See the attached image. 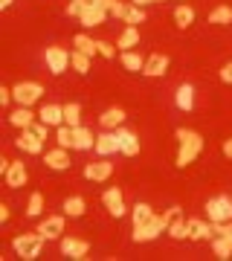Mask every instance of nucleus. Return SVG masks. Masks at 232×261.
Returning <instances> with one entry per match:
<instances>
[{
	"label": "nucleus",
	"mask_w": 232,
	"mask_h": 261,
	"mask_svg": "<svg viewBox=\"0 0 232 261\" xmlns=\"http://www.w3.org/2000/svg\"><path fill=\"white\" fill-rule=\"evenodd\" d=\"M87 252H90V244L84 238H61V255L82 261V258H87Z\"/></svg>",
	"instance_id": "nucleus-12"
},
{
	"label": "nucleus",
	"mask_w": 232,
	"mask_h": 261,
	"mask_svg": "<svg viewBox=\"0 0 232 261\" xmlns=\"http://www.w3.org/2000/svg\"><path fill=\"white\" fill-rule=\"evenodd\" d=\"M177 140H180V151H177V166L186 168V166H192L197 157H200V151H203V137L197 134V130L192 128H177L174 134Z\"/></svg>",
	"instance_id": "nucleus-2"
},
{
	"label": "nucleus",
	"mask_w": 232,
	"mask_h": 261,
	"mask_svg": "<svg viewBox=\"0 0 232 261\" xmlns=\"http://www.w3.org/2000/svg\"><path fill=\"white\" fill-rule=\"evenodd\" d=\"M9 122L15 125V128L27 130V128H32V125H35V113L29 111V108H23V105H18V108L9 113Z\"/></svg>",
	"instance_id": "nucleus-22"
},
{
	"label": "nucleus",
	"mask_w": 232,
	"mask_h": 261,
	"mask_svg": "<svg viewBox=\"0 0 232 261\" xmlns=\"http://www.w3.org/2000/svg\"><path fill=\"white\" fill-rule=\"evenodd\" d=\"M131 3H134V6H142V9H145L148 3H154V0H131Z\"/></svg>",
	"instance_id": "nucleus-47"
},
{
	"label": "nucleus",
	"mask_w": 232,
	"mask_h": 261,
	"mask_svg": "<svg viewBox=\"0 0 232 261\" xmlns=\"http://www.w3.org/2000/svg\"><path fill=\"white\" fill-rule=\"evenodd\" d=\"M174 215H180V206H171V209H166L163 215H154L151 221H145V224H137L134 226V241L137 244H148V241H154V238H160V235L168 229V224H171V218Z\"/></svg>",
	"instance_id": "nucleus-1"
},
{
	"label": "nucleus",
	"mask_w": 232,
	"mask_h": 261,
	"mask_svg": "<svg viewBox=\"0 0 232 261\" xmlns=\"http://www.w3.org/2000/svg\"><path fill=\"white\" fill-rule=\"evenodd\" d=\"M174 23L180 29H189L192 23H195V9H192L189 3H180V6L174 9Z\"/></svg>",
	"instance_id": "nucleus-27"
},
{
	"label": "nucleus",
	"mask_w": 232,
	"mask_h": 261,
	"mask_svg": "<svg viewBox=\"0 0 232 261\" xmlns=\"http://www.w3.org/2000/svg\"><path fill=\"white\" fill-rule=\"evenodd\" d=\"M12 99H15V93H12V87H0V105H9Z\"/></svg>",
	"instance_id": "nucleus-43"
},
{
	"label": "nucleus",
	"mask_w": 232,
	"mask_h": 261,
	"mask_svg": "<svg viewBox=\"0 0 232 261\" xmlns=\"http://www.w3.org/2000/svg\"><path fill=\"white\" fill-rule=\"evenodd\" d=\"M90 61H93V58L84 56V53H79V49H73V56H70V67H73L79 75L90 73Z\"/></svg>",
	"instance_id": "nucleus-32"
},
{
	"label": "nucleus",
	"mask_w": 232,
	"mask_h": 261,
	"mask_svg": "<svg viewBox=\"0 0 232 261\" xmlns=\"http://www.w3.org/2000/svg\"><path fill=\"white\" fill-rule=\"evenodd\" d=\"M125 23H128V27H139V23H145V9H142V6H134V3H131L128 15H125Z\"/></svg>",
	"instance_id": "nucleus-37"
},
{
	"label": "nucleus",
	"mask_w": 232,
	"mask_h": 261,
	"mask_svg": "<svg viewBox=\"0 0 232 261\" xmlns=\"http://www.w3.org/2000/svg\"><path fill=\"white\" fill-rule=\"evenodd\" d=\"M96 47H99V56L116 58V47H113V44H108V41H96Z\"/></svg>",
	"instance_id": "nucleus-39"
},
{
	"label": "nucleus",
	"mask_w": 232,
	"mask_h": 261,
	"mask_svg": "<svg viewBox=\"0 0 232 261\" xmlns=\"http://www.w3.org/2000/svg\"><path fill=\"white\" fill-rule=\"evenodd\" d=\"M166 232L171 235L174 241H183V238H186V218H183V212L171 218V224H168V229H166Z\"/></svg>",
	"instance_id": "nucleus-34"
},
{
	"label": "nucleus",
	"mask_w": 232,
	"mask_h": 261,
	"mask_svg": "<svg viewBox=\"0 0 232 261\" xmlns=\"http://www.w3.org/2000/svg\"><path fill=\"white\" fill-rule=\"evenodd\" d=\"M3 177H6V186H9V189H20V186H27L29 171H27V166H23V163H18V160H12L9 171H6Z\"/></svg>",
	"instance_id": "nucleus-19"
},
{
	"label": "nucleus",
	"mask_w": 232,
	"mask_h": 261,
	"mask_svg": "<svg viewBox=\"0 0 232 261\" xmlns=\"http://www.w3.org/2000/svg\"><path fill=\"white\" fill-rule=\"evenodd\" d=\"M12 3H15V0H0V9H9Z\"/></svg>",
	"instance_id": "nucleus-48"
},
{
	"label": "nucleus",
	"mask_w": 232,
	"mask_h": 261,
	"mask_svg": "<svg viewBox=\"0 0 232 261\" xmlns=\"http://www.w3.org/2000/svg\"><path fill=\"white\" fill-rule=\"evenodd\" d=\"M218 75H221L223 84H232V61H226V64L221 67V73H218Z\"/></svg>",
	"instance_id": "nucleus-41"
},
{
	"label": "nucleus",
	"mask_w": 232,
	"mask_h": 261,
	"mask_svg": "<svg viewBox=\"0 0 232 261\" xmlns=\"http://www.w3.org/2000/svg\"><path fill=\"white\" fill-rule=\"evenodd\" d=\"M90 3H96V0H90Z\"/></svg>",
	"instance_id": "nucleus-50"
},
{
	"label": "nucleus",
	"mask_w": 232,
	"mask_h": 261,
	"mask_svg": "<svg viewBox=\"0 0 232 261\" xmlns=\"http://www.w3.org/2000/svg\"><path fill=\"white\" fill-rule=\"evenodd\" d=\"M174 102H177V108H180V111H192V108H195V87H192V84H180V87H177V93H174Z\"/></svg>",
	"instance_id": "nucleus-23"
},
{
	"label": "nucleus",
	"mask_w": 232,
	"mask_h": 261,
	"mask_svg": "<svg viewBox=\"0 0 232 261\" xmlns=\"http://www.w3.org/2000/svg\"><path fill=\"white\" fill-rule=\"evenodd\" d=\"M108 15H111V12H108V9H102L99 3H90V6H87V9L82 12V18H79V23H82L84 29L102 27L105 20H108Z\"/></svg>",
	"instance_id": "nucleus-14"
},
{
	"label": "nucleus",
	"mask_w": 232,
	"mask_h": 261,
	"mask_svg": "<svg viewBox=\"0 0 232 261\" xmlns=\"http://www.w3.org/2000/svg\"><path fill=\"white\" fill-rule=\"evenodd\" d=\"M154 3H163V0H154Z\"/></svg>",
	"instance_id": "nucleus-49"
},
{
	"label": "nucleus",
	"mask_w": 232,
	"mask_h": 261,
	"mask_svg": "<svg viewBox=\"0 0 232 261\" xmlns=\"http://www.w3.org/2000/svg\"><path fill=\"white\" fill-rule=\"evenodd\" d=\"M38 119L49 125V128H61L64 125V105H44L41 113H38Z\"/></svg>",
	"instance_id": "nucleus-18"
},
{
	"label": "nucleus",
	"mask_w": 232,
	"mask_h": 261,
	"mask_svg": "<svg viewBox=\"0 0 232 261\" xmlns=\"http://www.w3.org/2000/svg\"><path fill=\"white\" fill-rule=\"evenodd\" d=\"M61 212H64L67 218H82V215L87 212V200H84L82 195L67 197V200H64V206H61Z\"/></svg>",
	"instance_id": "nucleus-25"
},
{
	"label": "nucleus",
	"mask_w": 232,
	"mask_h": 261,
	"mask_svg": "<svg viewBox=\"0 0 232 261\" xmlns=\"http://www.w3.org/2000/svg\"><path fill=\"white\" fill-rule=\"evenodd\" d=\"M168 64H171V58L163 56V53H154V56L145 58V67H142V75H148V79H163L168 73Z\"/></svg>",
	"instance_id": "nucleus-9"
},
{
	"label": "nucleus",
	"mask_w": 232,
	"mask_h": 261,
	"mask_svg": "<svg viewBox=\"0 0 232 261\" xmlns=\"http://www.w3.org/2000/svg\"><path fill=\"white\" fill-rule=\"evenodd\" d=\"M44 163H46V168H53V171H67L70 168V151L67 148H49L44 154Z\"/></svg>",
	"instance_id": "nucleus-17"
},
{
	"label": "nucleus",
	"mask_w": 232,
	"mask_h": 261,
	"mask_svg": "<svg viewBox=\"0 0 232 261\" xmlns=\"http://www.w3.org/2000/svg\"><path fill=\"white\" fill-rule=\"evenodd\" d=\"M206 215H209V224H223L232 221V197L229 195H218L206 200Z\"/></svg>",
	"instance_id": "nucleus-4"
},
{
	"label": "nucleus",
	"mask_w": 232,
	"mask_h": 261,
	"mask_svg": "<svg viewBox=\"0 0 232 261\" xmlns=\"http://www.w3.org/2000/svg\"><path fill=\"white\" fill-rule=\"evenodd\" d=\"M6 221H9V206L0 203V224H6Z\"/></svg>",
	"instance_id": "nucleus-45"
},
{
	"label": "nucleus",
	"mask_w": 232,
	"mask_h": 261,
	"mask_svg": "<svg viewBox=\"0 0 232 261\" xmlns=\"http://www.w3.org/2000/svg\"><path fill=\"white\" fill-rule=\"evenodd\" d=\"M119 61H122V67L128 70V73H142V67H145V58L139 56L137 49H125L119 56Z\"/></svg>",
	"instance_id": "nucleus-26"
},
{
	"label": "nucleus",
	"mask_w": 232,
	"mask_h": 261,
	"mask_svg": "<svg viewBox=\"0 0 232 261\" xmlns=\"http://www.w3.org/2000/svg\"><path fill=\"white\" fill-rule=\"evenodd\" d=\"M154 218V209H151V203H137L134 209H131V221H134V226L137 224H145V221H151Z\"/></svg>",
	"instance_id": "nucleus-33"
},
{
	"label": "nucleus",
	"mask_w": 232,
	"mask_h": 261,
	"mask_svg": "<svg viewBox=\"0 0 232 261\" xmlns=\"http://www.w3.org/2000/svg\"><path fill=\"white\" fill-rule=\"evenodd\" d=\"M64 125H70V128H79L82 125V105L79 102L64 105Z\"/></svg>",
	"instance_id": "nucleus-31"
},
{
	"label": "nucleus",
	"mask_w": 232,
	"mask_h": 261,
	"mask_svg": "<svg viewBox=\"0 0 232 261\" xmlns=\"http://www.w3.org/2000/svg\"><path fill=\"white\" fill-rule=\"evenodd\" d=\"M87 6H90V0H70V3H67V15H70V18H82V12L87 9Z\"/></svg>",
	"instance_id": "nucleus-38"
},
{
	"label": "nucleus",
	"mask_w": 232,
	"mask_h": 261,
	"mask_svg": "<svg viewBox=\"0 0 232 261\" xmlns=\"http://www.w3.org/2000/svg\"><path fill=\"white\" fill-rule=\"evenodd\" d=\"M116 47L125 53V49H134L139 47V29L137 27H125V32L119 35V41H116Z\"/></svg>",
	"instance_id": "nucleus-28"
},
{
	"label": "nucleus",
	"mask_w": 232,
	"mask_h": 261,
	"mask_svg": "<svg viewBox=\"0 0 232 261\" xmlns=\"http://www.w3.org/2000/svg\"><path fill=\"white\" fill-rule=\"evenodd\" d=\"M96 3H99V6H102V9H108V12H111L113 6H116V3H119V0H96Z\"/></svg>",
	"instance_id": "nucleus-46"
},
{
	"label": "nucleus",
	"mask_w": 232,
	"mask_h": 261,
	"mask_svg": "<svg viewBox=\"0 0 232 261\" xmlns=\"http://www.w3.org/2000/svg\"><path fill=\"white\" fill-rule=\"evenodd\" d=\"M32 130H35L41 140H46V137H49V125H44V122H35V125H32Z\"/></svg>",
	"instance_id": "nucleus-42"
},
{
	"label": "nucleus",
	"mask_w": 232,
	"mask_h": 261,
	"mask_svg": "<svg viewBox=\"0 0 232 261\" xmlns=\"http://www.w3.org/2000/svg\"><path fill=\"white\" fill-rule=\"evenodd\" d=\"M44 244H46V238L35 229V232L18 235V238L12 241V250H15V255H20L23 261H35L38 255H41V250H44Z\"/></svg>",
	"instance_id": "nucleus-3"
},
{
	"label": "nucleus",
	"mask_w": 232,
	"mask_h": 261,
	"mask_svg": "<svg viewBox=\"0 0 232 261\" xmlns=\"http://www.w3.org/2000/svg\"><path fill=\"white\" fill-rule=\"evenodd\" d=\"M15 145H18L23 154H44V140H41L32 128L20 130V137L15 140Z\"/></svg>",
	"instance_id": "nucleus-11"
},
{
	"label": "nucleus",
	"mask_w": 232,
	"mask_h": 261,
	"mask_svg": "<svg viewBox=\"0 0 232 261\" xmlns=\"http://www.w3.org/2000/svg\"><path fill=\"white\" fill-rule=\"evenodd\" d=\"M70 49H64V47H46V53H44V61H46V70L53 75H61V73H67V67H70Z\"/></svg>",
	"instance_id": "nucleus-5"
},
{
	"label": "nucleus",
	"mask_w": 232,
	"mask_h": 261,
	"mask_svg": "<svg viewBox=\"0 0 232 261\" xmlns=\"http://www.w3.org/2000/svg\"><path fill=\"white\" fill-rule=\"evenodd\" d=\"M221 151H223V157H226V160H232V137H229V140H223Z\"/></svg>",
	"instance_id": "nucleus-44"
},
{
	"label": "nucleus",
	"mask_w": 232,
	"mask_h": 261,
	"mask_svg": "<svg viewBox=\"0 0 232 261\" xmlns=\"http://www.w3.org/2000/svg\"><path fill=\"white\" fill-rule=\"evenodd\" d=\"M125 119H128V113L122 111V108H108V111L99 116V125H102L105 130H116V128H122Z\"/></svg>",
	"instance_id": "nucleus-21"
},
{
	"label": "nucleus",
	"mask_w": 232,
	"mask_h": 261,
	"mask_svg": "<svg viewBox=\"0 0 232 261\" xmlns=\"http://www.w3.org/2000/svg\"><path fill=\"white\" fill-rule=\"evenodd\" d=\"M96 154L99 157H111V154H119V137H116V130H102V134H96Z\"/></svg>",
	"instance_id": "nucleus-10"
},
{
	"label": "nucleus",
	"mask_w": 232,
	"mask_h": 261,
	"mask_svg": "<svg viewBox=\"0 0 232 261\" xmlns=\"http://www.w3.org/2000/svg\"><path fill=\"white\" fill-rule=\"evenodd\" d=\"M56 142L61 145V148H73V128L70 125H61V128H56Z\"/></svg>",
	"instance_id": "nucleus-36"
},
{
	"label": "nucleus",
	"mask_w": 232,
	"mask_h": 261,
	"mask_svg": "<svg viewBox=\"0 0 232 261\" xmlns=\"http://www.w3.org/2000/svg\"><path fill=\"white\" fill-rule=\"evenodd\" d=\"M73 47L79 49V53H84V56H96V53H99V47H96V41H93L90 35H84V32H79V35L73 38Z\"/></svg>",
	"instance_id": "nucleus-29"
},
{
	"label": "nucleus",
	"mask_w": 232,
	"mask_h": 261,
	"mask_svg": "<svg viewBox=\"0 0 232 261\" xmlns=\"http://www.w3.org/2000/svg\"><path fill=\"white\" fill-rule=\"evenodd\" d=\"M64 221H67V215H46L44 221L38 224V232L44 235L46 241H61L64 238Z\"/></svg>",
	"instance_id": "nucleus-7"
},
{
	"label": "nucleus",
	"mask_w": 232,
	"mask_h": 261,
	"mask_svg": "<svg viewBox=\"0 0 232 261\" xmlns=\"http://www.w3.org/2000/svg\"><path fill=\"white\" fill-rule=\"evenodd\" d=\"M102 203H105V209H108V212H111L113 218H125V215H128V206H125V195H122V189H119V186L105 189Z\"/></svg>",
	"instance_id": "nucleus-8"
},
{
	"label": "nucleus",
	"mask_w": 232,
	"mask_h": 261,
	"mask_svg": "<svg viewBox=\"0 0 232 261\" xmlns=\"http://www.w3.org/2000/svg\"><path fill=\"white\" fill-rule=\"evenodd\" d=\"M128 9H131V3H116V6H113L111 9V18H116V20H125V15H128Z\"/></svg>",
	"instance_id": "nucleus-40"
},
{
	"label": "nucleus",
	"mask_w": 232,
	"mask_h": 261,
	"mask_svg": "<svg viewBox=\"0 0 232 261\" xmlns=\"http://www.w3.org/2000/svg\"><path fill=\"white\" fill-rule=\"evenodd\" d=\"M12 93H15V102H18V105L32 108V105L44 96V87H41L38 82H20V84H15V87H12Z\"/></svg>",
	"instance_id": "nucleus-6"
},
{
	"label": "nucleus",
	"mask_w": 232,
	"mask_h": 261,
	"mask_svg": "<svg viewBox=\"0 0 232 261\" xmlns=\"http://www.w3.org/2000/svg\"><path fill=\"white\" fill-rule=\"evenodd\" d=\"M116 137H119V154L125 157H137L139 154V137L128 128H116Z\"/></svg>",
	"instance_id": "nucleus-16"
},
{
	"label": "nucleus",
	"mask_w": 232,
	"mask_h": 261,
	"mask_svg": "<svg viewBox=\"0 0 232 261\" xmlns=\"http://www.w3.org/2000/svg\"><path fill=\"white\" fill-rule=\"evenodd\" d=\"M44 215V195L41 192H32L27 203V218H41Z\"/></svg>",
	"instance_id": "nucleus-35"
},
{
	"label": "nucleus",
	"mask_w": 232,
	"mask_h": 261,
	"mask_svg": "<svg viewBox=\"0 0 232 261\" xmlns=\"http://www.w3.org/2000/svg\"><path fill=\"white\" fill-rule=\"evenodd\" d=\"M209 23H218V27H226V23H232V6H226V3L215 6V9L209 12Z\"/></svg>",
	"instance_id": "nucleus-30"
},
{
	"label": "nucleus",
	"mask_w": 232,
	"mask_h": 261,
	"mask_svg": "<svg viewBox=\"0 0 232 261\" xmlns=\"http://www.w3.org/2000/svg\"><path fill=\"white\" fill-rule=\"evenodd\" d=\"M186 238L189 241H209L212 238V224H206L200 218H189L186 221Z\"/></svg>",
	"instance_id": "nucleus-13"
},
{
	"label": "nucleus",
	"mask_w": 232,
	"mask_h": 261,
	"mask_svg": "<svg viewBox=\"0 0 232 261\" xmlns=\"http://www.w3.org/2000/svg\"><path fill=\"white\" fill-rule=\"evenodd\" d=\"M113 174V163L108 160H99V163H87L84 166V177L93 180V183H105V180Z\"/></svg>",
	"instance_id": "nucleus-15"
},
{
	"label": "nucleus",
	"mask_w": 232,
	"mask_h": 261,
	"mask_svg": "<svg viewBox=\"0 0 232 261\" xmlns=\"http://www.w3.org/2000/svg\"><path fill=\"white\" fill-rule=\"evenodd\" d=\"M212 252H215V258L229 261L232 258V238L229 235H212Z\"/></svg>",
	"instance_id": "nucleus-24"
},
{
	"label": "nucleus",
	"mask_w": 232,
	"mask_h": 261,
	"mask_svg": "<svg viewBox=\"0 0 232 261\" xmlns=\"http://www.w3.org/2000/svg\"><path fill=\"white\" fill-rule=\"evenodd\" d=\"M73 148L75 151H93L96 148V137H93L90 128H84V125L73 128Z\"/></svg>",
	"instance_id": "nucleus-20"
}]
</instances>
